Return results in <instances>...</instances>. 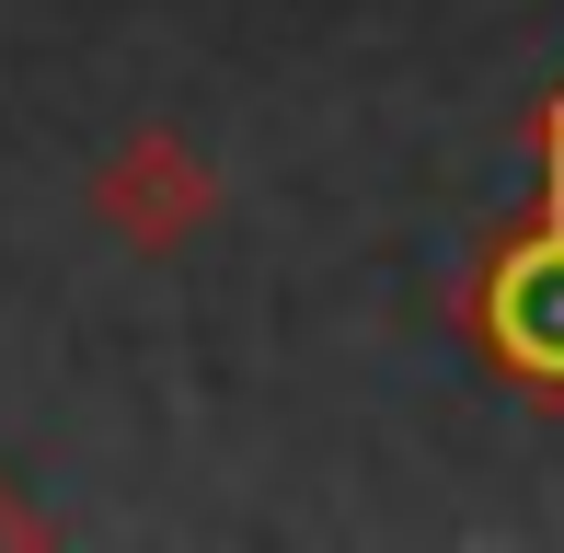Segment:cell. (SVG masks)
<instances>
[{"mask_svg":"<svg viewBox=\"0 0 564 553\" xmlns=\"http://www.w3.org/2000/svg\"><path fill=\"white\" fill-rule=\"evenodd\" d=\"M473 346L519 392L564 404V208H530L519 231H496V254L473 265Z\"/></svg>","mask_w":564,"mask_h":553,"instance_id":"1","label":"cell"},{"mask_svg":"<svg viewBox=\"0 0 564 553\" xmlns=\"http://www.w3.org/2000/svg\"><path fill=\"white\" fill-rule=\"evenodd\" d=\"M105 219L127 242H185L196 219H208V162H196L185 139H139L105 173Z\"/></svg>","mask_w":564,"mask_h":553,"instance_id":"2","label":"cell"},{"mask_svg":"<svg viewBox=\"0 0 564 553\" xmlns=\"http://www.w3.org/2000/svg\"><path fill=\"white\" fill-rule=\"evenodd\" d=\"M530 185H542L530 208H564V82L542 93V116H530Z\"/></svg>","mask_w":564,"mask_h":553,"instance_id":"3","label":"cell"}]
</instances>
